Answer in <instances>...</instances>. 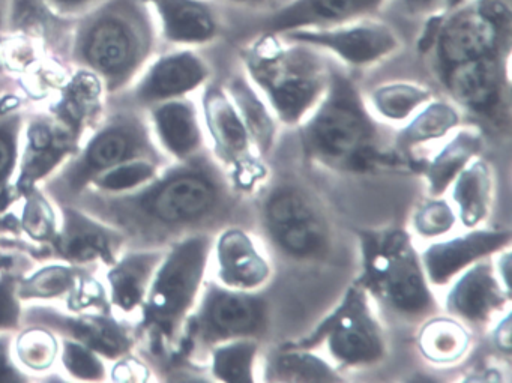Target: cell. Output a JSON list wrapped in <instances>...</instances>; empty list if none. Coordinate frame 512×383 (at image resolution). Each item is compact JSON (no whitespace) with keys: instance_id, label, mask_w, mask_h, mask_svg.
Returning <instances> with one entry per match:
<instances>
[{"instance_id":"obj_39","label":"cell","mask_w":512,"mask_h":383,"mask_svg":"<svg viewBox=\"0 0 512 383\" xmlns=\"http://www.w3.org/2000/svg\"><path fill=\"white\" fill-rule=\"evenodd\" d=\"M59 341H61L59 358H61L62 367L73 379L89 380V382H103L107 379L109 370L106 362L103 361V356L76 341L67 340V338H59Z\"/></svg>"},{"instance_id":"obj_8","label":"cell","mask_w":512,"mask_h":383,"mask_svg":"<svg viewBox=\"0 0 512 383\" xmlns=\"http://www.w3.org/2000/svg\"><path fill=\"white\" fill-rule=\"evenodd\" d=\"M266 322L268 304L259 292H242L218 281H205L173 364L208 355L212 347L226 341L259 338Z\"/></svg>"},{"instance_id":"obj_47","label":"cell","mask_w":512,"mask_h":383,"mask_svg":"<svg viewBox=\"0 0 512 383\" xmlns=\"http://www.w3.org/2000/svg\"><path fill=\"white\" fill-rule=\"evenodd\" d=\"M493 343L499 352L511 355V311H505V316L500 317L499 323L493 329Z\"/></svg>"},{"instance_id":"obj_16","label":"cell","mask_w":512,"mask_h":383,"mask_svg":"<svg viewBox=\"0 0 512 383\" xmlns=\"http://www.w3.org/2000/svg\"><path fill=\"white\" fill-rule=\"evenodd\" d=\"M284 40L331 53L347 67L367 68L400 52V35L388 23L374 17L340 23L328 28L295 29L281 34Z\"/></svg>"},{"instance_id":"obj_3","label":"cell","mask_w":512,"mask_h":383,"mask_svg":"<svg viewBox=\"0 0 512 383\" xmlns=\"http://www.w3.org/2000/svg\"><path fill=\"white\" fill-rule=\"evenodd\" d=\"M298 127L305 157L332 172L365 173L401 164L410 169L398 158L403 155L383 148L367 100L335 62L329 61L325 94Z\"/></svg>"},{"instance_id":"obj_37","label":"cell","mask_w":512,"mask_h":383,"mask_svg":"<svg viewBox=\"0 0 512 383\" xmlns=\"http://www.w3.org/2000/svg\"><path fill=\"white\" fill-rule=\"evenodd\" d=\"M23 209L20 215V227L23 235L31 244L43 248L55 238L58 232L59 218L55 203L38 187L22 194Z\"/></svg>"},{"instance_id":"obj_38","label":"cell","mask_w":512,"mask_h":383,"mask_svg":"<svg viewBox=\"0 0 512 383\" xmlns=\"http://www.w3.org/2000/svg\"><path fill=\"white\" fill-rule=\"evenodd\" d=\"M61 341L49 329L29 326L14 337V355L19 364L34 373H47L59 356Z\"/></svg>"},{"instance_id":"obj_26","label":"cell","mask_w":512,"mask_h":383,"mask_svg":"<svg viewBox=\"0 0 512 383\" xmlns=\"http://www.w3.org/2000/svg\"><path fill=\"white\" fill-rule=\"evenodd\" d=\"M164 253L166 250H125L115 265L109 266L107 292L116 316L130 320L133 314L140 313Z\"/></svg>"},{"instance_id":"obj_12","label":"cell","mask_w":512,"mask_h":383,"mask_svg":"<svg viewBox=\"0 0 512 383\" xmlns=\"http://www.w3.org/2000/svg\"><path fill=\"white\" fill-rule=\"evenodd\" d=\"M200 112L212 155L230 187L235 193H254L268 178V167L226 88L208 83L203 88Z\"/></svg>"},{"instance_id":"obj_32","label":"cell","mask_w":512,"mask_h":383,"mask_svg":"<svg viewBox=\"0 0 512 383\" xmlns=\"http://www.w3.org/2000/svg\"><path fill=\"white\" fill-rule=\"evenodd\" d=\"M419 353L431 364H458L470 350L469 329L455 317L431 316L418 332Z\"/></svg>"},{"instance_id":"obj_51","label":"cell","mask_w":512,"mask_h":383,"mask_svg":"<svg viewBox=\"0 0 512 383\" xmlns=\"http://www.w3.org/2000/svg\"><path fill=\"white\" fill-rule=\"evenodd\" d=\"M469 2H472V0H442L440 10L445 11V13H452V11L464 7V5L469 4Z\"/></svg>"},{"instance_id":"obj_22","label":"cell","mask_w":512,"mask_h":383,"mask_svg":"<svg viewBox=\"0 0 512 383\" xmlns=\"http://www.w3.org/2000/svg\"><path fill=\"white\" fill-rule=\"evenodd\" d=\"M389 0H290L262 23V32L286 34L295 29L328 28L374 17Z\"/></svg>"},{"instance_id":"obj_23","label":"cell","mask_w":512,"mask_h":383,"mask_svg":"<svg viewBox=\"0 0 512 383\" xmlns=\"http://www.w3.org/2000/svg\"><path fill=\"white\" fill-rule=\"evenodd\" d=\"M146 113L155 142L170 161H187L206 152L202 112L190 97L164 101Z\"/></svg>"},{"instance_id":"obj_17","label":"cell","mask_w":512,"mask_h":383,"mask_svg":"<svg viewBox=\"0 0 512 383\" xmlns=\"http://www.w3.org/2000/svg\"><path fill=\"white\" fill-rule=\"evenodd\" d=\"M59 226L55 238L41 248L40 262H62L79 268L115 265L125 250L118 230L74 205L56 206Z\"/></svg>"},{"instance_id":"obj_29","label":"cell","mask_w":512,"mask_h":383,"mask_svg":"<svg viewBox=\"0 0 512 383\" xmlns=\"http://www.w3.org/2000/svg\"><path fill=\"white\" fill-rule=\"evenodd\" d=\"M449 188L461 226L475 229L487 220L494 193L493 170L487 161L481 158L470 161Z\"/></svg>"},{"instance_id":"obj_13","label":"cell","mask_w":512,"mask_h":383,"mask_svg":"<svg viewBox=\"0 0 512 383\" xmlns=\"http://www.w3.org/2000/svg\"><path fill=\"white\" fill-rule=\"evenodd\" d=\"M209 79L211 67L196 49L176 47L155 55L127 89L106 97V106L148 112L164 101L190 97L205 88Z\"/></svg>"},{"instance_id":"obj_4","label":"cell","mask_w":512,"mask_h":383,"mask_svg":"<svg viewBox=\"0 0 512 383\" xmlns=\"http://www.w3.org/2000/svg\"><path fill=\"white\" fill-rule=\"evenodd\" d=\"M212 233H196L167 248L136 322L140 358L149 368L172 365L212 260Z\"/></svg>"},{"instance_id":"obj_27","label":"cell","mask_w":512,"mask_h":383,"mask_svg":"<svg viewBox=\"0 0 512 383\" xmlns=\"http://www.w3.org/2000/svg\"><path fill=\"white\" fill-rule=\"evenodd\" d=\"M484 149V133L481 128L466 127L454 130V136L439 152L425 163L416 164L427 184L428 196L442 197L451 187L464 167L475 160Z\"/></svg>"},{"instance_id":"obj_43","label":"cell","mask_w":512,"mask_h":383,"mask_svg":"<svg viewBox=\"0 0 512 383\" xmlns=\"http://www.w3.org/2000/svg\"><path fill=\"white\" fill-rule=\"evenodd\" d=\"M23 275L16 272H0V332H19L22 329V299L19 283Z\"/></svg>"},{"instance_id":"obj_48","label":"cell","mask_w":512,"mask_h":383,"mask_svg":"<svg viewBox=\"0 0 512 383\" xmlns=\"http://www.w3.org/2000/svg\"><path fill=\"white\" fill-rule=\"evenodd\" d=\"M401 7L412 17H425L439 11L442 0H400Z\"/></svg>"},{"instance_id":"obj_20","label":"cell","mask_w":512,"mask_h":383,"mask_svg":"<svg viewBox=\"0 0 512 383\" xmlns=\"http://www.w3.org/2000/svg\"><path fill=\"white\" fill-rule=\"evenodd\" d=\"M445 298L449 316L464 325H488L497 313H503L511 301V290L497 277L490 257L473 263L451 281Z\"/></svg>"},{"instance_id":"obj_18","label":"cell","mask_w":512,"mask_h":383,"mask_svg":"<svg viewBox=\"0 0 512 383\" xmlns=\"http://www.w3.org/2000/svg\"><path fill=\"white\" fill-rule=\"evenodd\" d=\"M80 145L82 142L62 127L47 110H28L20 145L19 172L14 184L20 196L43 184L71 155L79 151Z\"/></svg>"},{"instance_id":"obj_46","label":"cell","mask_w":512,"mask_h":383,"mask_svg":"<svg viewBox=\"0 0 512 383\" xmlns=\"http://www.w3.org/2000/svg\"><path fill=\"white\" fill-rule=\"evenodd\" d=\"M445 17L446 13L442 10L434 11V13L424 17V25H422L418 41H416V50H418L419 55L428 56L433 52Z\"/></svg>"},{"instance_id":"obj_40","label":"cell","mask_w":512,"mask_h":383,"mask_svg":"<svg viewBox=\"0 0 512 383\" xmlns=\"http://www.w3.org/2000/svg\"><path fill=\"white\" fill-rule=\"evenodd\" d=\"M457 221L454 206L449 205L442 197L428 196V199L416 208L412 217V227L419 238L439 239L448 235Z\"/></svg>"},{"instance_id":"obj_36","label":"cell","mask_w":512,"mask_h":383,"mask_svg":"<svg viewBox=\"0 0 512 383\" xmlns=\"http://www.w3.org/2000/svg\"><path fill=\"white\" fill-rule=\"evenodd\" d=\"M209 371L218 382H256V362L259 356L257 338H238L212 347Z\"/></svg>"},{"instance_id":"obj_52","label":"cell","mask_w":512,"mask_h":383,"mask_svg":"<svg viewBox=\"0 0 512 383\" xmlns=\"http://www.w3.org/2000/svg\"><path fill=\"white\" fill-rule=\"evenodd\" d=\"M229 4L239 5V7H260L268 4L269 0H227Z\"/></svg>"},{"instance_id":"obj_5","label":"cell","mask_w":512,"mask_h":383,"mask_svg":"<svg viewBox=\"0 0 512 383\" xmlns=\"http://www.w3.org/2000/svg\"><path fill=\"white\" fill-rule=\"evenodd\" d=\"M139 160L161 167L172 163L155 142L148 113L106 106L103 118L85 137L79 151L40 187L56 206L73 205L101 175Z\"/></svg>"},{"instance_id":"obj_19","label":"cell","mask_w":512,"mask_h":383,"mask_svg":"<svg viewBox=\"0 0 512 383\" xmlns=\"http://www.w3.org/2000/svg\"><path fill=\"white\" fill-rule=\"evenodd\" d=\"M511 229H469L464 235L434 241L419 254L431 287L451 283L464 269L479 260L511 247Z\"/></svg>"},{"instance_id":"obj_10","label":"cell","mask_w":512,"mask_h":383,"mask_svg":"<svg viewBox=\"0 0 512 383\" xmlns=\"http://www.w3.org/2000/svg\"><path fill=\"white\" fill-rule=\"evenodd\" d=\"M512 49V0H472L446 13L430 53L434 74L464 62L508 56Z\"/></svg>"},{"instance_id":"obj_6","label":"cell","mask_w":512,"mask_h":383,"mask_svg":"<svg viewBox=\"0 0 512 383\" xmlns=\"http://www.w3.org/2000/svg\"><path fill=\"white\" fill-rule=\"evenodd\" d=\"M241 62L245 77L286 127H298L328 85L329 61L322 52L272 32H262L245 46Z\"/></svg>"},{"instance_id":"obj_49","label":"cell","mask_w":512,"mask_h":383,"mask_svg":"<svg viewBox=\"0 0 512 383\" xmlns=\"http://www.w3.org/2000/svg\"><path fill=\"white\" fill-rule=\"evenodd\" d=\"M14 0H0V37L10 32L11 11Z\"/></svg>"},{"instance_id":"obj_41","label":"cell","mask_w":512,"mask_h":383,"mask_svg":"<svg viewBox=\"0 0 512 383\" xmlns=\"http://www.w3.org/2000/svg\"><path fill=\"white\" fill-rule=\"evenodd\" d=\"M161 169L163 167L151 163V161H130V163L121 164V166L104 173L89 188H95L104 193H122V191L133 190V188L151 181L160 173Z\"/></svg>"},{"instance_id":"obj_44","label":"cell","mask_w":512,"mask_h":383,"mask_svg":"<svg viewBox=\"0 0 512 383\" xmlns=\"http://www.w3.org/2000/svg\"><path fill=\"white\" fill-rule=\"evenodd\" d=\"M17 332H0V383L29 382L31 377L19 367L14 355V337Z\"/></svg>"},{"instance_id":"obj_9","label":"cell","mask_w":512,"mask_h":383,"mask_svg":"<svg viewBox=\"0 0 512 383\" xmlns=\"http://www.w3.org/2000/svg\"><path fill=\"white\" fill-rule=\"evenodd\" d=\"M286 346L307 350L325 347L332 364L346 370L373 367L388 353L385 331L371 307L370 295L356 283L310 334Z\"/></svg>"},{"instance_id":"obj_33","label":"cell","mask_w":512,"mask_h":383,"mask_svg":"<svg viewBox=\"0 0 512 383\" xmlns=\"http://www.w3.org/2000/svg\"><path fill=\"white\" fill-rule=\"evenodd\" d=\"M269 374L274 382L332 383L343 382L337 367L317 350L283 346L272 358Z\"/></svg>"},{"instance_id":"obj_42","label":"cell","mask_w":512,"mask_h":383,"mask_svg":"<svg viewBox=\"0 0 512 383\" xmlns=\"http://www.w3.org/2000/svg\"><path fill=\"white\" fill-rule=\"evenodd\" d=\"M65 302H67V310L73 313H88V311L113 313L109 292L104 284L95 278V272L83 274Z\"/></svg>"},{"instance_id":"obj_24","label":"cell","mask_w":512,"mask_h":383,"mask_svg":"<svg viewBox=\"0 0 512 383\" xmlns=\"http://www.w3.org/2000/svg\"><path fill=\"white\" fill-rule=\"evenodd\" d=\"M157 20L160 40L173 47H196L214 43L220 34V19L209 0H145Z\"/></svg>"},{"instance_id":"obj_28","label":"cell","mask_w":512,"mask_h":383,"mask_svg":"<svg viewBox=\"0 0 512 383\" xmlns=\"http://www.w3.org/2000/svg\"><path fill=\"white\" fill-rule=\"evenodd\" d=\"M26 97L10 92L0 98V214L22 199L16 190L20 145L28 109Z\"/></svg>"},{"instance_id":"obj_7","label":"cell","mask_w":512,"mask_h":383,"mask_svg":"<svg viewBox=\"0 0 512 383\" xmlns=\"http://www.w3.org/2000/svg\"><path fill=\"white\" fill-rule=\"evenodd\" d=\"M361 272L353 283L401 319L433 316L436 298L412 236L400 227L362 230Z\"/></svg>"},{"instance_id":"obj_15","label":"cell","mask_w":512,"mask_h":383,"mask_svg":"<svg viewBox=\"0 0 512 383\" xmlns=\"http://www.w3.org/2000/svg\"><path fill=\"white\" fill-rule=\"evenodd\" d=\"M436 79L458 109L499 127L511 119V55L464 62Z\"/></svg>"},{"instance_id":"obj_31","label":"cell","mask_w":512,"mask_h":383,"mask_svg":"<svg viewBox=\"0 0 512 383\" xmlns=\"http://www.w3.org/2000/svg\"><path fill=\"white\" fill-rule=\"evenodd\" d=\"M460 124V109L455 104L433 98L401 128L395 137V148L398 154L407 157L418 146L445 139Z\"/></svg>"},{"instance_id":"obj_50","label":"cell","mask_w":512,"mask_h":383,"mask_svg":"<svg viewBox=\"0 0 512 383\" xmlns=\"http://www.w3.org/2000/svg\"><path fill=\"white\" fill-rule=\"evenodd\" d=\"M19 89V80L0 74V98L4 97L5 94H10V92L19 91Z\"/></svg>"},{"instance_id":"obj_35","label":"cell","mask_w":512,"mask_h":383,"mask_svg":"<svg viewBox=\"0 0 512 383\" xmlns=\"http://www.w3.org/2000/svg\"><path fill=\"white\" fill-rule=\"evenodd\" d=\"M433 91L413 82L383 83L371 91L367 104L377 118L388 122H407L433 100Z\"/></svg>"},{"instance_id":"obj_30","label":"cell","mask_w":512,"mask_h":383,"mask_svg":"<svg viewBox=\"0 0 512 383\" xmlns=\"http://www.w3.org/2000/svg\"><path fill=\"white\" fill-rule=\"evenodd\" d=\"M224 88L244 121L254 146L265 157L274 148L277 140L278 119L274 112L245 76L233 77Z\"/></svg>"},{"instance_id":"obj_1","label":"cell","mask_w":512,"mask_h":383,"mask_svg":"<svg viewBox=\"0 0 512 383\" xmlns=\"http://www.w3.org/2000/svg\"><path fill=\"white\" fill-rule=\"evenodd\" d=\"M235 191L206 152L172 161L133 190L104 193L88 188L73 203L118 230L125 250H167L196 233H211L230 211ZM124 250V251H125Z\"/></svg>"},{"instance_id":"obj_11","label":"cell","mask_w":512,"mask_h":383,"mask_svg":"<svg viewBox=\"0 0 512 383\" xmlns=\"http://www.w3.org/2000/svg\"><path fill=\"white\" fill-rule=\"evenodd\" d=\"M260 224L275 253L296 263H316L332 247L331 227L307 191L278 184L260 206Z\"/></svg>"},{"instance_id":"obj_21","label":"cell","mask_w":512,"mask_h":383,"mask_svg":"<svg viewBox=\"0 0 512 383\" xmlns=\"http://www.w3.org/2000/svg\"><path fill=\"white\" fill-rule=\"evenodd\" d=\"M212 259L218 283L230 289L259 292L272 277L271 263L241 227L221 230L214 238Z\"/></svg>"},{"instance_id":"obj_25","label":"cell","mask_w":512,"mask_h":383,"mask_svg":"<svg viewBox=\"0 0 512 383\" xmlns=\"http://www.w3.org/2000/svg\"><path fill=\"white\" fill-rule=\"evenodd\" d=\"M46 110L79 142H83L106 112L103 83L89 71L71 70L67 82L50 98Z\"/></svg>"},{"instance_id":"obj_2","label":"cell","mask_w":512,"mask_h":383,"mask_svg":"<svg viewBox=\"0 0 512 383\" xmlns=\"http://www.w3.org/2000/svg\"><path fill=\"white\" fill-rule=\"evenodd\" d=\"M157 20L145 0H104L74 20L58 59L103 83L106 97L127 89L157 53Z\"/></svg>"},{"instance_id":"obj_45","label":"cell","mask_w":512,"mask_h":383,"mask_svg":"<svg viewBox=\"0 0 512 383\" xmlns=\"http://www.w3.org/2000/svg\"><path fill=\"white\" fill-rule=\"evenodd\" d=\"M40 2L56 17H61L64 20H76L83 14L94 10L104 0H40Z\"/></svg>"},{"instance_id":"obj_14","label":"cell","mask_w":512,"mask_h":383,"mask_svg":"<svg viewBox=\"0 0 512 383\" xmlns=\"http://www.w3.org/2000/svg\"><path fill=\"white\" fill-rule=\"evenodd\" d=\"M29 326L49 329L58 338L83 344L107 361L116 362L136 352V323L115 313H73L38 302L23 307L22 328Z\"/></svg>"},{"instance_id":"obj_34","label":"cell","mask_w":512,"mask_h":383,"mask_svg":"<svg viewBox=\"0 0 512 383\" xmlns=\"http://www.w3.org/2000/svg\"><path fill=\"white\" fill-rule=\"evenodd\" d=\"M97 271L95 268H79L62 262L40 266L34 272L20 278L19 298L23 304L67 299L83 274Z\"/></svg>"}]
</instances>
